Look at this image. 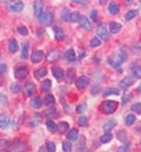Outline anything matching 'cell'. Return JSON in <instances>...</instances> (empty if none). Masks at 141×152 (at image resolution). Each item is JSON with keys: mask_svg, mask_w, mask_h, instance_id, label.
I'll use <instances>...</instances> for the list:
<instances>
[{"mask_svg": "<svg viewBox=\"0 0 141 152\" xmlns=\"http://www.w3.org/2000/svg\"><path fill=\"white\" fill-rule=\"evenodd\" d=\"M33 7H34V15L39 18V17L41 15L42 8H44V2H42V0H35Z\"/></svg>", "mask_w": 141, "mask_h": 152, "instance_id": "cell-9", "label": "cell"}, {"mask_svg": "<svg viewBox=\"0 0 141 152\" xmlns=\"http://www.w3.org/2000/svg\"><path fill=\"white\" fill-rule=\"evenodd\" d=\"M132 111H133V112H137V113H141V105L139 103L133 104V105H132Z\"/></svg>", "mask_w": 141, "mask_h": 152, "instance_id": "cell-47", "label": "cell"}, {"mask_svg": "<svg viewBox=\"0 0 141 152\" xmlns=\"http://www.w3.org/2000/svg\"><path fill=\"white\" fill-rule=\"evenodd\" d=\"M99 1H100V4H101V5H105L106 2H107V0H99Z\"/></svg>", "mask_w": 141, "mask_h": 152, "instance_id": "cell-56", "label": "cell"}, {"mask_svg": "<svg viewBox=\"0 0 141 152\" xmlns=\"http://www.w3.org/2000/svg\"><path fill=\"white\" fill-rule=\"evenodd\" d=\"M133 84H134V77L127 76L120 81V87H121V88H127V87L132 86Z\"/></svg>", "mask_w": 141, "mask_h": 152, "instance_id": "cell-6", "label": "cell"}, {"mask_svg": "<svg viewBox=\"0 0 141 152\" xmlns=\"http://www.w3.org/2000/svg\"><path fill=\"white\" fill-rule=\"evenodd\" d=\"M78 130L76 129H72L70 132L67 133V139L68 140H76V138H78Z\"/></svg>", "mask_w": 141, "mask_h": 152, "instance_id": "cell-29", "label": "cell"}, {"mask_svg": "<svg viewBox=\"0 0 141 152\" xmlns=\"http://www.w3.org/2000/svg\"><path fill=\"white\" fill-rule=\"evenodd\" d=\"M46 151L48 152H54L55 150H57V148H55V144L54 143H52V142H48L47 144H46Z\"/></svg>", "mask_w": 141, "mask_h": 152, "instance_id": "cell-41", "label": "cell"}, {"mask_svg": "<svg viewBox=\"0 0 141 152\" xmlns=\"http://www.w3.org/2000/svg\"><path fill=\"white\" fill-rule=\"evenodd\" d=\"M91 19H92L93 21H97V20H98V12H97V11H92V12H91Z\"/></svg>", "mask_w": 141, "mask_h": 152, "instance_id": "cell-52", "label": "cell"}, {"mask_svg": "<svg viewBox=\"0 0 141 152\" xmlns=\"http://www.w3.org/2000/svg\"><path fill=\"white\" fill-rule=\"evenodd\" d=\"M115 125H116V121H115V120H108L105 125H104V130L108 132V131H110L112 129H114Z\"/></svg>", "mask_w": 141, "mask_h": 152, "instance_id": "cell-30", "label": "cell"}, {"mask_svg": "<svg viewBox=\"0 0 141 152\" xmlns=\"http://www.w3.org/2000/svg\"><path fill=\"white\" fill-rule=\"evenodd\" d=\"M108 11L112 13V14H118L120 8H119V5L115 4V2H110L109 6H108Z\"/></svg>", "mask_w": 141, "mask_h": 152, "instance_id": "cell-24", "label": "cell"}, {"mask_svg": "<svg viewBox=\"0 0 141 152\" xmlns=\"http://www.w3.org/2000/svg\"><path fill=\"white\" fill-rule=\"evenodd\" d=\"M97 34H98V37L101 39V40H108V32H107V28H106V26L104 24H101L100 26H98V28H97Z\"/></svg>", "mask_w": 141, "mask_h": 152, "instance_id": "cell-5", "label": "cell"}, {"mask_svg": "<svg viewBox=\"0 0 141 152\" xmlns=\"http://www.w3.org/2000/svg\"><path fill=\"white\" fill-rule=\"evenodd\" d=\"M52 72H53L54 77H55L58 80H61V79H64V77H65L64 71H63L60 67H53V69H52Z\"/></svg>", "mask_w": 141, "mask_h": 152, "instance_id": "cell-14", "label": "cell"}, {"mask_svg": "<svg viewBox=\"0 0 141 152\" xmlns=\"http://www.w3.org/2000/svg\"><path fill=\"white\" fill-rule=\"evenodd\" d=\"M21 58L24 60L28 58V44L27 42H24L23 44V47H21Z\"/></svg>", "mask_w": 141, "mask_h": 152, "instance_id": "cell-25", "label": "cell"}, {"mask_svg": "<svg viewBox=\"0 0 141 152\" xmlns=\"http://www.w3.org/2000/svg\"><path fill=\"white\" fill-rule=\"evenodd\" d=\"M74 2H78V4H81V5H84V6H86V0H73Z\"/></svg>", "mask_w": 141, "mask_h": 152, "instance_id": "cell-54", "label": "cell"}, {"mask_svg": "<svg viewBox=\"0 0 141 152\" xmlns=\"http://www.w3.org/2000/svg\"><path fill=\"white\" fill-rule=\"evenodd\" d=\"M118 109V103L114 100H106L102 104V111L106 114H112L114 113Z\"/></svg>", "mask_w": 141, "mask_h": 152, "instance_id": "cell-2", "label": "cell"}, {"mask_svg": "<svg viewBox=\"0 0 141 152\" xmlns=\"http://www.w3.org/2000/svg\"><path fill=\"white\" fill-rule=\"evenodd\" d=\"M132 50H133V52H134V53H138V52L141 50V42L134 44V45H133V47H132Z\"/></svg>", "mask_w": 141, "mask_h": 152, "instance_id": "cell-51", "label": "cell"}, {"mask_svg": "<svg viewBox=\"0 0 141 152\" xmlns=\"http://www.w3.org/2000/svg\"><path fill=\"white\" fill-rule=\"evenodd\" d=\"M61 19H63V21H70V19H72V13H70V11L68 8H64V11L61 12Z\"/></svg>", "mask_w": 141, "mask_h": 152, "instance_id": "cell-18", "label": "cell"}, {"mask_svg": "<svg viewBox=\"0 0 141 152\" xmlns=\"http://www.w3.org/2000/svg\"><path fill=\"white\" fill-rule=\"evenodd\" d=\"M126 59H127V57L125 56V53L120 52V53H116V54H113L112 57H109V58H108V63H109L110 66L118 67V66H120Z\"/></svg>", "mask_w": 141, "mask_h": 152, "instance_id": "cell-1", "label": "cell"}, {"mask_svg": "<svg viewBox=\"0 0 141 152\" xmlns=\"http://www.w3.org/2000/svg\"><path fill=\"white\" fill-rule=\"evenodd\" d=\"M58 131H59L60 133H66L67 131H70V125H68V123H66V121H60L59 125H58Z\"/></svg>", "mask_w": 141, "mask_h": 152, "instance_id": "cell-16", "label": "cell"}, {"mask_svg": "<svg viewBox=\"0 0 141 152\" xmlns=\"http://www.w3.org/2000/svg\"><path fill=\"white\" fill-rule=\"evenodd\" d=\"M54 15H53V13L52 12H44V13H41V15L39 17V21L42 24V25H46V26H48V25H51L52 23H53V18Z\"/></svg>", "mask_w": 141, "mask_h": 152, "instance_id": "cell-3", "label": "cell"}, {"mask_svg": "<svg viewBox=\"0 0 141 152\" xmlns=\"http://www.w3.org/2000/svg\"><path fill=\"white\" fill-rule=\"evenodd\" d=\"M118 151H120V152L128 151V145H127V146H121V148H119V150H118Z\"/></svg>", "mask_w": 141, "mask_h": 152, "instance_id": "cell-55", "label": "cell"}, {"mask_svg": "<svg viewBox=\"0 0 141 152\" xmlns=\"http://www.w3.org/2000/svg\"><path fill=\"white\" fill-rule=\"evenodd\" d=\"M79 24H80L85 30H92V24H91L89 20H88L86 17H84V15H81V18H80V20H79Z\"/></svg>", "mask_w": 141, "mask_h": 152, "instance_id": "cell-12", "label": "cell"}, {"mask_svg": "<svg viewBox=\"0 0 141 152\" xmlns=\"http://www.w3.org/2000/svg\"><path fill=\"white\" fill-rule=\"evenodd\" d=\"M8 125H9V120L8 119H0V129H2V130H5V129H7L8 127Z\"/></svg>", "mask_w": 141, "mask_h": 152, "instance_id": "cell-40", "label": "cell"}, {"mask_svg": "<svg viewBox=\"0 0 141 152\" xmlns=\"http://www.w3.org/2000/svg\"><path fill=\"white\" fill-rule=\"evenodd\" d=\"M35 78L36 79H39V80H41L44 77H46V75H47V70L44 67V69H39V70H36L35 71Z\"/></svg>", "mask_w": 141, "mask_h": 152, "instance_id": "cell-27", "label": "cell"}, {"mask_svg": "<svg viewBox=\"0 0 141 152\" xmlns=\"http://www.w3.org/2000/svg\"><path fill=\"white\" fill-rule=\"evenodd\" d=\"M31 106L34 107V109H40V107L42 106V100H41V98H39V97L33 98V99L31 100Z\"/></svg>", "mask_w": 141, "mask_h": 152, "instance_id": "cell-22", "label": "cell"}, {"mask_svg": "<svg viewBox=\"0 0 141 152\" xmlns=\"http://www.w3.org/2000/svg\"><path fill=\"white\" fill-rule=\"evenodd\" d=\"M64 151L65 152H70L72 150V144H70V142H65L64 143Z\"/></svg>", "mask_w": 141, "mask_h": 152, "instance_id": "cell-50", "label": "cell"}, {"mask_svg": "<svg viewBox=\"0 0 141 152\" xmlns=\"http://www.w3.org/2000/svg\"><path fill=\"white\" fill-rule=\"evenodd\" d=\"M24 91H25L26 97H31L35 91L34 84H32V83H26V84H25V86H24Z\"/></svg>", "mask_w": 141, "mask_h": 152, "instance_id": "cell-10", "label": "cell"}, {"mask_svg": "<svg viewBox=\"0 0 141 152\" xmlns=\"http://www.w3.org/2000/svg\"><path fill=\"white\" fill-rule=\"evenodd\" d=\"M131 98H132V94H131L129 92H127V93H125V94H124L121 103H122V104H126L127 102H129V100H131Z\"/></svg>", "mask_w": 141, "mask_h": 152, "instance_id": "cell-45", "label": "cell"}, {"mask_svg": "<svg viewBox=\"0 0 141 152\" xmlns=\"http://www.w3.org/2000/svg\"><path fill=\"white\" fill-rule=\"evenodd\" d=\"M91 46H92V47H99V46H101V39L93 38L91 40Z\"/></svg>", "mask_w": 141, "mask_h": 152, "instance_id": "cell-39", "label": "cell"}, {"mask_svg": "<svg viewBox=\"0 0 141 152\" xmlns=\"http://www.w3.org/2000/svg\"><path fill=\"white\" fill-rule=\"evenodd\" d=\"M51 86H52V81H51V80H45V81H42L41 90H42L44 92H48L49 88H51Z\"/></svg>", "mask_w": 141, "mask_h": 152, "instance_id": "cell-34", "label": "cell"}, {"mask_svg": "<svg viewBox=\"0 0 141 152\" xmlns=\"http://www.w3.org/2000/svg\"><path fill=\"white\" fill-rule=\"evenodd\" d=\"M86 109H87V106L85 104H80L79 106H76V112L78 113H84L86 111Z\"/></svg>", "mask_w": 141, "mask_h": 152, "instance_id": "cell-49", "label": "cell"}, {"mask_svg": "<svg viewBox=\"0 0 141 152\" xmlns=\"http://www.w3.org/2000/svg\"><path fill=\"white\" fill-rule=\"evenodd\" d=\"M18 32H19V34H21V36H27V34H28V30H27V27H25V26H19V27H18Z\"/></svg>", "mask_w": 141, "mask_h": 152, "instance_id": "cell-42", "label": "cell"}, {"mask_svg": "<svg viewBox=\"0 0 141 152\" xmlns=\"http://www.w3.org/2000/svg\"><path fill=\"white\" fill-rule=\"evenodd\" d=\"M104 97H107V96H110V94H120V90L119 88H114V87H109V88H106L104 91Z\"/></svg>", "mask_w": 141, "mask_h": 152, "instance_id": "cell-21", "label": "cell"}, {"mask_svg": "<svg viewBox=\"0 0 141 152\" xmlns=\"http://www.w3.org/2000/svg\"><path fill=\"white\" fill-rule=\"evenodd\" d=\"M59 58H60V52H59L58 50L51 51L49 54H48V57H47V59H48L49 61H55V60H58Z\"/></svg>", "mask_w": 141, "mask_h": 152, "instance_id": "cell-15", "label": "cell"}, {"mask_svg": "<svg viewBox=\"0 0 141 152\" xmlns=\"http://www.w3.org/2000/svg\"><path fill=\"white\" fill-rule=\"evenodd\" d=\"M24 7H25V5L20 0H12L8 4V10L11 12H21L24 10Z\"/></svg>", "mask_w": 141, "mask_h": 152, "instance_id": "cell-4", "label": "cell"}, {"mask_svg": "<svg viewBox=\"0 0 141 152\" xmlns=\"http://www.w3.org/2000/svg\"><path fill=\"white\" fill-rule=\"evenodd\" d=\"M74 77H75V71L74 70H68L67 71V80L68 81H73Z\"/></svg>", "mask_w": 141, "mask_h": 152, "instance_id": "cell-46", "label": "cell"}, {"mask_svg": "<svg viewBox=\"0 0 141 152\" xmlns=\"http://www.w3.org/2000/svg\"><path fill=\"white\" fill-rule=\"evenodd\" d=\"M87 121H88V119H87L86 117H80V118H79V120H78L79 125H80V126H82V127L87 126Z\"/></svg>", "mask_w": 141, "mask_h": 152, "instance_id": "cell-44", "label": "cell"}, {"mask_svg": "<svg viewBox=\"0 0 141 152\" xmlns=\"http://www.w3.org/2000/svg\"><path fill=\"white\" fill-rule=\"evenodd\" d=\"M118 139L121 142V143H127V133H126V131H119L118 132Z\"/></svg>", "mask_w": 141, "mask_h": 152, "instance_id": "cell-32", "label": "cell"}, {"mask_svg": "<svg viewBox=\"0 0 141 152\" xmlns=\"http://www.w3.org/2000/svg\"><path fill=\"white\" fill-rule=\"evenodd\" d=\"M112 138H113V136H112V133H109V132H106L105 134H102L101 136V138H100V140L102 142V143H109L110 140H112Z\"/></svg>", "mask_w": 141, "mask_h": 152, "instance_id": "cell-36", "label": "cell"}, {"mask_svg": "<svg viewBox=\"0 0 141 152\" xmlns=\"http://www.w3.org/2000/svg\"><path fill=\"white\" fill-rule=\"evenodd\" d=\"M65 58H66V60H67V61H74V60L76 59L74 50H72V48L67 50V51H66V53H65Z\"/></svg>", "mask_w": 141, "mask_h": 152, "instance_id": "cell-19", "label": "cell"}, {"mask_svg": "<svg viewBox=\"0 0 141 152\" xmlns=\"http://www.w3.org/2000/svg\"><path fill=\"white\" fill-rule=\"evenodd\" d=\"M54 36H55V39H57V40L64 39V31L61 30V27L54 26Z\"/></svg>", "mask_w": 141, "mask_h": 152, "instance_id": "cell-23", "label": "cell"}, {"mask_svg": "<svg viewBox=\"0 0 141 152\" xmlns=\"http://www.w3.org/2000/svg\"><path fill=\"white\" fill-rule=\"evenodd\" d=\"M40 123V115L39 114H34V117L32 118V123H31V126H36L38 124Z\"/></svg>", "mask_w": 141, "mask_h": 152, "instance_id": "cell-43", "label": "cell"}, {"mask_svg": "<svg viewBox=\"0 0 141 152\" xmlns=\"http://www.w3.org/2000/svg\"><path fill=\"white\" fill-rule=\"evenodd\" d=\"M44 59V52L42 51H34L33 53H32V56H31V61L33 63V64H38V63H40L41 60Z\"/></svg>", "mask_w": 141, "mask_h": 152, "instance_id": "cell-8", "label": "cell"}, {"mask_svg": "<svg viewBox=\"0 0 141 152\" xmlns=\"http://www.w3.org/2000/svg\"><path fill=\"white\" fill-rule=\"evenodd\" d=\"M6 71H7V65H5V64L0 65V73H5Z\"/></svg>", "mask_w": 141, "mask_h": 152, "instance_id": "cell-53", "label": "cell"}, {"mask_svg": "<svg viewBox=\"0 0 141 152\" xmlns=\"http://www.w3.org/2000/svg\"><path fill=\"white\" fill-rule=\"evenodd\" d=\"M8 148H9V142L7 139H1L0 140V151L7 150Z\"/></svg>", "mask_w": 141, "mask_h": 152, "instance_id": "cell-38", "label": "cell"}, {"mask_svg": "<svg viewBox=\"0 0 141 152\" xmlns=\"http://www.w3.org/2000/svg\"><path fill=\"white\" fill-rule=\"evenodd\" d=\"M131 70H132V73H133V76L137 77V78H139V79H141V67H140V66L133 65Z\"/></svg>", "mask_w": 141, "mask_h": 152, "instance_id": "cell-31", "label": "cell"}, {"mask_svg": "<svg viewBox=\"0 0 141 152\" xmlns=\"http://www.w3.org/2000/svg\"><path fill=\"white\" fill-rule=\"evenodd\" d=\"M140 4H141V0H140Z\"/></svg>", "mask_w": 141, "mask_h": 152, "instance_id": "cell-58", "label": "cell"}, {"mask_svg": "<svg viewBox=\"0 0 141 152\" xmlns=\"http://www.w3.org/2000/svg\"><path fill=\"white\" fill-rule=\"evenodd\" d=\"M120 30H121V25L119 23H110L109 24V31L112 33H114V34L115 33H119Z\"/></svg>", "mask_w": 141, "mask_h": 152, "instance_id": "cell-20", "label": "cell"}, {"mask_svg": "<svg viewBox=\"0 0 141 152\" xmlns=\"http://www.w3.org/2000/svg\"><path fill=\"white\" fill-rule=\"evenodd\" d=\"M20 84L19 83H13V84H11V87H9V90H11V92L12 93H18L19 91H20Z\"/></svg>", "mask_w": 141, "mask_h": 152, "instance_id": "cell-37", "label": "cell"}, {"mask_svg": "<svg viewBox=\"0 0 141 152\" xmlns=\"http://www.w3.org/2000/svg\"><path fill=\"white\" fill-rule=\"evenodd\" d=\"M28 75V70L26 67H19L15 70V78L17 79H24Z\"/></svg>", "mask_w": 141, "mask_h": 152, "instance_id": "cell-11", "label": "cell"}, {"mask_svg": "<svg viewBox=\"0 0 141 152\" xmlns=\"http://www.w3.org/2000/svg\"><path fill=\"white\" fill-rule=\"evenodd\" d=\"M137 14H138V11H137V10H131V11H128V12L126 13L125 19H126V20H132L133 18L137 17Z\"/></svg>", "mask_w": 141, "mask_h": 152, "instance_id": "cell-33", "label": "cell"}, {"mask_svg": "<svg viewBox=\"0 0 141 152\" xmlns=\"http://www.w3.org/2000/svg\"><path fill=\"white\" fill-rule=\"evenodd\" d=\"M80 18H81V15H80L78 12H75V13H72V19H70V21H74V23H79Z\"/></svg>", "mask_w": 141, "mask_h": 152, "instance_id": "cell-48", "label": "cell"}, {"mask_svg": "<svg viewBox=\"0 0 141 152\" xmlns=\"http://www.w3.org/2000/svg\"><path fill=\"white\" fill-rule=\"evenodd\" d=\"M135 120H137V118H135L134 114H128V115L125 118V123H126V125H133Z\"/></svg>", "mask_w": 141, "mask_h": 152, "instance_id": "cell-35", "label": "cell"}, {"mask_svg": "<svg viewBox=\"0 0 141 152\" xmlns=\"http://www.w3.org/2000/svg\"><path fill=\"white\" fill-rule=\"evenodd\" d=\"M88 84H89V79H88L87 77H80V78H79V79H76V81H75L76 87H78V88H80V90H82V88L87 87V86H88Z\"/></svg>", "mask_w": 141, "mask_h": 152, "instance_id": "cell-7", "label": "cell"}, {"mask_svg": "<svg viewBox=\"0 0 141 152\" xmlns=\"http://www.w3.org/2000/svg\"><path fill=\"white\" fill-rule=\"evenodd\" d=\"M45 115L48 117L49 119H53V118L58 117V111L55 109H48V110L45 111Z\"/></svg>", "mask_w": 141, "mask_h": 152, "instance_id": "cell-28", "label": "cell"}, {"mask_svg": "<svg viewBox=\"0 0 141 152\" xmlns=\"http://www.w3.org/2000/svg\"><path fill=\"white\" fill-rule=\"evenodd\" d=\"M8 50L11 53H15L18 50H19V46H18V41L15 39H11L8 41Z\"/></svg>", "mask_w": 141, "mask_h": 152, "instance_id": "cell-13", "label": "cell"}, {"mask_svg": "<svg viewBox=\"0 0 141 152\" xmlns=\"http://www.w3.org/2000/svg\"><path fill=\"white\" fill-rule=\"evenodd\" d=\"M54 102H55V98H54L52 94H47V96L45 97V99H44V104H45L46 106H52V105L54 104Z\"/></svg>", "mask_w": 141, "mask_h": 152, "instance_id": "cell-26", "label": "cell"}, {"mask_svg": "<svg viewBox=\"0 0 141 152\" xmlns=\"http://www.w3.org/2000/svg\"><path fill=\"white\" fill-rule=\"evenodd\" d=\"M46 126H47V129H48L52 133H54V132L58 131V125H57L52 119H48V120L46 121Z\"/></svg>", "mask_w": 141, "mask_h": 152, "instance_id": "cell-17", "label": "cell"}, {"mask_svg": "<svg viewBox=\"0 0 141 152\" xmlns=\"http://www.w3.org/2000/svg\"><path fill=\"white\" fill-rule=\"evenodd\" d=\"M125 2H126V5H131L132 4V0H126Z\"/></svg>", "mask_w": 141, "mask_h": 152, "instance_id": "cell-57", "label": "cell"}]
</instances>
